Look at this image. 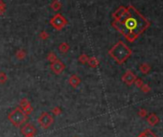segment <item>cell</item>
Masks as SVG:
<instances>
[{
	"label": "cell",
	"mask_w": 163,
	"mask_h": 137,
	"mask_svg": "<svg viewBox=\"0 0 163 137\" xmlns=\"http://www.w3.org/2000/svg\"><path fill=\"white\" fill-rule=\"evenodd\" d=\"M112 27L121 33L130 42H133L149 28L150 22L132 5L121 6L112 13Z\"/></svg>",
	"instance_id": "cell-1"
},
{
	"label": "cell",
	"mask_w": 163,
	"mask_h": 137,
	"mask_svg": "<svg viewBox=\"0 0 163 137\" xmlns=\"http://www.w3.org/2000/svg\"><path fill=\"white\" fill-rule=\"evenodd\" d=\"M132 50L130 47H128L123 41H118L116 44L113 45L108 51V55H110L112 59L118 64H123L129 57L132 56Z\"/></svg>",
	"instance_id": "cell-2"
},
{
	"label": "cell",
	"mask_w": 163,
	"mask_h": 137,
	"mask_svg": "<svg viewBox=\"0 0 163 137\" xmlns=\"http://www.w3.org/2000/svg\"><path fill=\"white\" fill-rule=\"evenodd\" d=\"M27 118H28V115L19 106H17L16 109H14L13 111H11L8 115V119L10 120V122L16 128L23 125L27 121Z\"/></svg>",
	"instance_id": "cell-3"
},
{
	"label": "cell",
	"mask_w": 163,
	"mask_h": 137,
	"mask_svg": "<svg viewBox=\"0 0 163 137\" xmlns=\"http://www.w3.org/2000/svg\"><path fill=\"white\" fill-rule=\"evenodd\" d=\"M49 23L57 31H61L68 24V21L61 13H56L53 17L50 18Z\"/></svg>",
	"instance_id": "cell-4"
},
{
	"label": "cell",
	"mask_w": 163,
	"mask_h": 137,
	"mask_svg": "<svg viewBox=\"0 0 163 137\" xmlns=\"http://www.w3.org/2000/svg\"><path fill=\"white\" fill-rule=\"evenodd\" d=\"M38 123L41 124V127L46 129L52 126L54 119H53V116L51 114H49L48 112H43V113H41V116L38 117Z\"/></svg>",
	"instance_id": "cell-5"
},
{
	"label": "cell",
	"mask_w": 163,
	"mask_h": 137,
	"mask_svg": "<svg viewBox=\"0 0 163 137\" xmlns=\"http://www.w3.org/2000/svg\"><path fill=\"white\" fill-rule=\"evenodd\" d=\"M50 68H51L53 73L60 75L63 73V70L65 69V64L61 62V60L57 59L56 60H54V62H51V64H50Z\"/></svg>",
	"instance_id": "cell-6"
},
{
	"label": "cell",
	"mask_w": 163,
	"mask_h": 137,
	"mask_svg": "<svg viewBox=\"0 0 163 137\" xmlns=\"http://www.w3.org/2000/svg\"><path fill=\"white\" fill-rule=\"evenodd\" d=\"M36 132H37V129L31 124H25L24 127H22L21 128V133L23 134L24 137H34Z\"/></svg>",
	"instance_id": "cell-7"
},
{
	"label": "cell",
	"mask_w": 163,
	"mask_h": 137,
	"mask_svg": "<svg viewBox=\"0 0 163 137\" xmlns=\"http://www.w3.org/2000/svg\"><path fill=\"white\" fill-rule=\"evenodd\" d=\"M135 80H136V76L133 74L132 71H127L122 77V81L124 82L127 85H132Z\"/></svg>",
	"instance_id": "cell-8"
},
{
	"label": "cell",
	"mask_w": 163,
	"mask_h": 137,
	"mask_svg": "<svg viewBox=\"0 0 163 137\" xmlns=\"http://www.w3.org/2000/svg\"><path fill=\"white\" fill-rule=\"evenodd\" d=\"M81 79H80L77 75H71L70 76V78H69V80H68V82H69V84L72 86L73 88H76V87H78V86L80 85V84H81Z\"/></svg>",
	"instance_id": "cell-9"
},
{
	"label": "cell",
	"mask_w": 163,
	"mask_h": 137,
	"mask_svg": "<svg viewBox=\"0 0 163 137\" xmlns=\"http://www.w3.org/2000/svg\"><path fill=\"white\" fill-rule=\"evenodd\" d=\"M147 122L148 124L152 127H154V126L157 125L158 122H159V118L157 117V115L155 113H151L148 115V118H147Z\"/></svg>",
	"instance_id": "cell-10"
},
{
	"label": "cell",
	"mask_w": 163,
	"mask_h": 137,
	"mask_svg": "<svg viewBox=\"0 0 163 137\" xmlns=\"http://www.w3.org/2000/svg\"><path fill=\"white\" fill-rule=\"evenodd\" d=\"M50 8H51L53 11L55 12H59V11L61 9V3L60 0H53L52 3L50 4Z\"/></svg>",
	"instance_id": "cell-11"
},
{
	"label": "cell",
	"mask_w": 163,
	"mask_h": 137,
	"mask_svg": "<svg viewBox=\"0 0 163 137\" xmlns=\"http://www.w3.org/2000/svg\"><path fill=\"white\" fill-rule=\"evenodd\" d=\"M69 49H70V46L67 42H61V44L59 45V51L61 54L67 53L68 51H69Z\"/></svg>",
	"instance_id": "cell-12"
},
{
	"label": "cell",
	"mask_w": 163,
	"mask_h": 137,
	"mask_svg": "<svg viewBox=\"0 0 163 137\" xmlns=\"http://www.w3.org/2000/svg\"><path fill=\"white\" fill-rule=\"evenodd\" d=\"M88 65L90 67L95 68V67H97L98 65H99V60H98V59L96 57H88Z\"/></svg>",
	"instance_id": "cell-13"
},
{
	"label": "cell",
	"mask_w": 163,
	"mask_h": 137,
	"mask_svg": "<svg viewBox=\"0 0 163 137\" xmlns=\"http://www.w3.org/2000/svg\"><path fill=\"white\" fill-rule=\"evenodd\" d=\"M139 69L141 71V73H143V74H148L150 72L151 70V67L148 65L147 63H143V64H141L140 67H139Z\"/></svg>",
	"instance_id": "cell-14"
},
{
	"label": "cell",
	"mask_w": 163,
	"mask_h": 137,
	"mask_svg": "<svg viewBox=\"0 0 163 137\" xmlns=\"http://www.w3.org/2000/svg\"><path fill=\"white\" fill-rule=\"evenodd\" d=\"M16 57L19 60H23L24 57H26V51H25V50H23V49L19 50V51L16 53Z\"/></svg>",
	"instance_id": "cell-15"
},
{
	"label": "cell",
	"mask_w": 163,
	"mask_h": 137,
	"mask_svg": "<svg viewBox=\"0 0 163 137\" xmlns=\"http://www.w3.org/2000/svg\"><path fill=\"white\" fill-rule=\"evenodd\" d=\"M88 57H89L88 55H85V54H82V55L79 57V62L82 64H85V63H88Z\"/></svg>",
	"instance_id": "cell-16"
},
{
	"label": "cell",
	"mask_w": 163,
	"mask_h": 137,
	"mask_svg": "<svg viewBox=\"0 0 163 137\" xmlns=\"http://www.w3.org/2000/svg\"><path fill=\"white\" fill-rule=\"evenodd\" d=\"M6 10H7V6L5 4V2L3 0H0V16L5 13Z\"/></svg>",
	"instance_id": "cell-17"
},
{
	"label": "cell",
	"mask_w": 163,
	"mask_h": 137,
	"mask_svg": "<svg viewBox=\"0 0 163 137\" xmlns=\"http://www.w3.org/2000/svg\"><path fill=\"white\" fill-rule=\"evenodd\" d=\"M8 81V76L4 72H0V84H3Z\"/></svg>",
	"instance_id": "cell-18"
},
{
	"label": "cell",
	"mask_w": 163,
	"mask_h": 137,
	"mask_svg": "<svg viewBox=\"0 0 163 137\" xmlns=\"http://www.w3.org/2000/svg\"><path fill=\"white\" fill-rule=\"evenodd\" d=\"M38 38H41V40H45V39H47L49 38V34L47 33L46 31H41L38 35Z\"/></svg>",
	"instance_id": "cell-19"
},
{
	"label": "cell",
	"mask_w": 163,
	"mask_h": 137,
	"mask_svg": "<svg viewBox=\"0 0 163 137\" xmlns=\"http://www.w3.org/2000/svg\"><path fill=\"white\" fill-rule=\"evenodd\" d=\"M57 59H58V57H57L56 54L54 53V52H50V53L48 54V56H47V60H48L50 62H54V60H56Z\"/></svg>",
	"instance_id": "cell-20"
},
{
	"label": "cell",
	"mask_w": 163,
	"mask_h": 137,
	"mask_svg": "<svg viewBox=\"0 0 163 137\" xmlns=\"http://www.w3.org/2000/svg\"><path fill=\"white\" fill-rule=\"evenodd\" d=\"M22 109L27 115H29V114H30V113L32 112V111H33V107H32V106H31V104H28L26 106L23 107V109Z\"/></svg>",
	"instance_id": "cell-21"
},
{
	"label": "cell",
	"mask_w": 163,
	"mask_h": 137,
	"mask_svg": "<svg viewBox=\"0 0 163 137\" xmlns=\"http://www.w3.org/2000/svg\"><path fill=\"white\" fill-rule=\"evenodd\" d=\"M28 104H30V102H29L27 98L21 99V100H20V103H19V107H20V109H23V107L26 106Z\"/></svg>",
	"instance_id": "cell-22"
},
{
	"label": "cell",
	"mask_w": 163,
	"mask_h": 137,
	"mask_svg": "<svg viewBox=\"0 0 163 137\" xmlns=\"http://www.w3.org/2000/svg\"><path fill=\"white\" fill-rule=\"evenodd\" d=\"M143 132H144V134L146 137H157L153 131H151V129H145Z\"/></svg>",
	"instance_id": "cell-23"
},
{
	"label": "cell",
	"mask_w": 163,
	"mask_h": 137,
	"mask_svg": "<svg viewBox=\"0 0 163 137\" xmlns=\"http://www.w3.org/2000/svg\"><path fill=\"white\" fill-rule=\"evenodd\" d=\"M52 113L54 115H56V116H58V115H60L61 113V109H60L59 106H56V107H54V109H52Z\"/></svg>",
	"instance_id": "cell-24"
},
{
	"label": "cell",
	"mask_w": 163,
	"mask_h": 137,
	"mask_svg": "<svg viewBox=\"0 0 163 137\" xmlns=\"http://www.w3.org/2000/svg\"><path fill=\"white\" fill-rule=\"evenodd\" d=\"M133 84H135V85L137 86V87H139V88L142 87V85L144 84H143V81L141 80V79H137V78H136V80L135 81V82H133Z\"/></svg>",
	"instance_id": "cell-25"
},
{
	"label": "cell",
	"mask_w": 163,
	"mask_h": 137,
	"mask_svg": "<svg viewBox=\"0 0 163 137\" xmlns=\"http://www.w3.org/2000/svg\"><path fill=\"white\" fill-rule=\"evenodd\" d=\"M138 115L140 117H145L146 115H148V112L145 109H140L139 111H138Z\"/></svg>",
	"instance_id": "cell-26"
},
{
	"label": "cell",
	"mask_w": 163,
	"mask_h": 137,
	"mask_svg": "<svg viewBox=\"0 0 163 137\" xmlns=\"http://www.w3.org/2000/svg\"><path fill=\"white\" fill-rule=\"evenodd\" d=\"M141 89H142V91L144 92V93H148L150 91V86L148 85V84H143L142 85V87H141Z\"/></svg>",
	"instance_id": "cell-27"
},
{
	"label": "cell",
	"mask_w": 163,
	"mask_h": 137,
	"mask_svg": "<svg viewBox=\"0 0 163 137\" xmlns=\"http://www.w3.org/2000/svg\"><path fill=\"white\" fill-rule=\"evenodd\" d=\"M137 137H146L145 136V134H144V132H142V133H140V134L137 136Z\"/></svg>",
	"instance_id": "cell-28"
}]
</instances>
